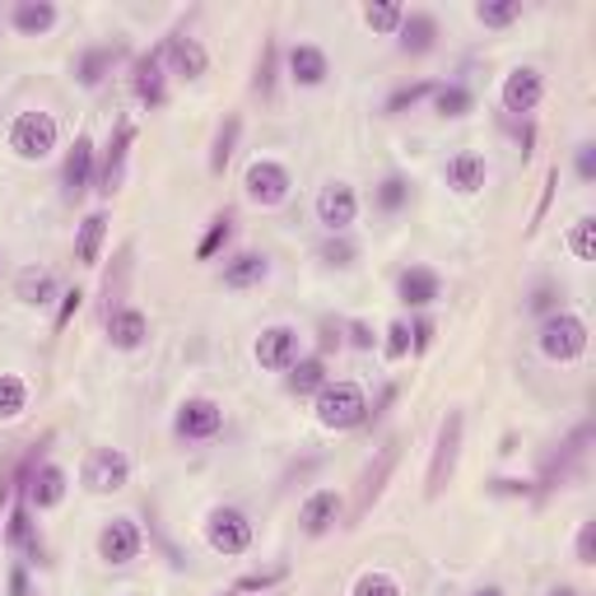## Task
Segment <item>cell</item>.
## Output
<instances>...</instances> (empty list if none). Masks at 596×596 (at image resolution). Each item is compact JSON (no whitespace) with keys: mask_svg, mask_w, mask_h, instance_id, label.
Wrapping results in <instances>:
<instances>
[{"mask_svg":"<svg viewBox=\"0 0 596 596\" xmlns=\"http://www.w3.org/2000/svg\"><path fill=\"white\" fill-rule=\"evenodd\" d=\"M461 433H467V415L457 406L443 415L438 425V438H433V461H429V480H425V499H438L452 484L457 475V457H461Z\"/></svg>","mask_w":596,"mask_h":596,"instance_id":"obj_1","label":"cell"},{"mask_svg":"<svg viewBox=\"0 0 596 596\" xmlns=\"http://www.w3.org/2000/svg\"><path fill=\"white\" fill-rule=\"evenodd\" d=\"M6 140H10V149H14L24 164H42V159H48V154L56 149L61 130H56V117H52V113H42V107H29V113H14Z\"/></svg>","mask_w":596,"mask_h":596,"instance_id":"obj_2","label":"cell"},{"mask_svg":"<svg viewBox=\"0 0 596 596\" xmlns=\"http://www.w3.org/2000/svg\"><path fill=\"white\" fill-rule=\"evenodd\" d=\"M317 419L326 429H336V433L368 425V396H364V387L359 383H326L317 391Z\"/></svg>","mask_w":596,"mask_h":596,"instance_id":"obj_3","label":"cell"},{"mask_svg":"<svg viewBox=\"0 0 596 596\" xmlns=\"http://www.w3.org/2000/svg\"><path fill=\"white\" fill-rule=\"evenodd\" d=\"M583 349H587V322L578 313L545 317V326H541V355L545 359L573 364V359H583Z\"/></svg>","mask_w":596,"mask_h":596,"instance_id":"obj_4","label":"cell"},{"mask_svg":"<svg viewBox=\"0 0 596 596\" xmlns=\"http://www.w3.org/2000/svg\"><path fill=\"white\" fill-rule=\"evenodd\" d=\"M206 541L215 555H224V560H238V555H248L252 550V522L242 508H215V513L206 517Z\"/></svg>","mask_w":596,"mask_h":596,"instance_id":"obj_5","label":"cell"},{"mask_svg":"<svg viewBox=\"0 0 596 596\" xmlns=\"http://www.w3.org/2000/svg\"><path fill=\"white\" fill-rule=\"evenodd\" d=\"M224 429V406L210 401V396H187L172 415V433L182 438V443H210Z\"/></svg>","mask_w":596,"mask_h":596,"instance_id":"obj_6","label":"cell"},{"mask_svg":"<svg viewBox=\"0 0 596 596\" xmlns=\"http://www.w3.org/2000/svg\"><path fill=\"white\" fill-rule=\"evenodd\" d=\"M242 187H248V201H252V206L271 210V206H280L284 196H290L294 178H290V168H284V164L257 159V164H248V172H242Z\"/></svg>","mask_w":596,"mask_h":596,"instance_id":"obj_7","label":"cell"},{"mask_svg":"<svg viewBox=\"0 0 596 596\" xmlns=\"http://www.w3.org/2000/svg\"><path fill=\"white\" fill-rule=\"evenodd\" d=\"M396 461H401V443H396V438H387V443L378 448V457H373V467H368L364 480H359V499H355V513H349V526H359V522L368 517V508L383 499L387 480H391V471H396Z\"/></svg>","mask_w":596,"mask_h":596,"instance_id":"obj_8","label":"cell"},{"mask_svg":"<svg viewBox=\"0 0 596 596\" xmlns=\"http://www.w3.org/2000/svg\"><path fill=\"white\" fill-rule=\"evenodd\" d=\"M98 178V149H94V136L90 130H80L71 154H65V168H61V191H65V201H80L84 191L94 187Z\"/></svg>","mask_w":596,"mask_h":596,"instance_id":"obj_9","label":"cell"},{"mask_svg":"<svg viewBox=\"0 0 596 596\" xmlns=\"http://www.w3.org/2000/svg\"><path fill=\"white\" fill-rule=\"evenodd\" d=\"M130 90H136L145 113H159L168 103V75H164V42L136 56V71H130Z\"/></svg>","mask_w":596,"mask_h":596,"instance_id":"obj_10","label":"cell"},{"mask_svg":"<svg viewBox=\"0 0 596 596\" xmlns=\"http://www.w3.org/2000/svg\"><path fill=\"white\" fill-rule=\"evenodd\" d=\"M130 480V457L122 448H94L84 457V484L90 494H113Z\"/></svg>","mask_w":596,"mask_h":596,"instance_id":"obj_11","label":"cell"},{"mask_svg":"<svg viewBox=\"0 0 596 596\" xmlns=\"http://www.w3.org/2000/svg\"><path fill=\"white\" fill-rule=\"evenodd\" d=\"M130 145H136V122L122 117L117 130H113V140H107V149H103V159H98V178H94V191H98V196H113V191L122 187Z\"/></svg>","mask_w":596,"mask_h":596,"instance_id":"obj_12","label":"cell"},{"mask_svg":"<svg viewBox=\"0 0 596 596\" xmlns=\"http://www.w3.org/2000/svg\"><path fill=\"white\" fill-rule=\"evenodd\" d=\"M355 215H359V196L349 182H326L317 191V224L326 233H345L349 224H355Z\"/></svg>","mask_w":596,"mask_h":596,"instance_id":"obj_13","label":"cell"},{"mask_svg":"<svg viewBox=\"0 0 596 596\" xmlns=\"http://www.w3.org/2000/svg\"><path fill=\"white\" fill-rule=\"evenodd\" d=\"M503 113H513V117H526V113H536L541 98H545V75L536 71V65H517L513 75L503 80Z\"/></svg>","mask_w":596,"mask_h":596,"instance_id":"obj_14","label":"cell"},{"mask_svg":"<svg viewBox=\"0 0 596 596\" xmlns=\"http://www.w3.org/2000/svg\"><path fill=\"white\" fill-rule=\"evenodd\" d=\"M140 545H145L140 526L130 517H113V522H103V532H98V560L122 568V564H130L140 555Z\"/></svg>","mask_w":596,"mask_h":596,"instance_id":"obj_15","label":"cell"},{"mask_svg":"<svg viewBox=\"0 0 596 596\" xmlns=\"http://www.w3.org/2000/svg\"><path fill=\"white\" fill-rule=\"evenodd\" d=\"M257 364L266 373H290L299 364V331L294 326H266L257 336Z\"/></svg>","mask_w":596,"mask_h":596,"instance_id":"obj_16","label":"cell"},{"mask_svg":"<svg viewBox=\"0 0 596 596\" xmlns=\"http://www.w3.org/2000/svg\"><path fill=\"white\" fill-rule=\"evenodd\" d=\"M164 61L172 65V75H178V80H201V75L210 71L206 42H201V38H191V33H172V38H164Z\"/></svg>","mask_w":596,"mask_h":596,"instance_id":"obj_17","label":"cell"},{"mask_svg":"<svg viewBox=\"0 0 596 596\" xmlns=\"http://www.w3.org/2000/svg\"><path fill=\"white\" fill-rule=\"evenodd\" d=\"M284 71H290V80L299 84V90H317V84H326L331 75V61L322 48H313V42H294L290 52H284Z\"/></svg>","mask_w":596,"mask_h":596,"instance_id":"obj_18","label":"cell"},{"mask_svg":"<svg viewBox=\"0 0 596 596\" xmlns=\"http://www.w3.org/2000/svg\"><path fill=\"white\" fill-rule=\"evenodd\" d=\"M341 513H345V503H341V494H336V490H313V494L303 499V508H299L303 536H326L331 526L341 522Z\"/></svg>","mask_w":596,"mask_h":596,"instance_id":"obj_19","label":"cell"},{"mask_svg":"<svg viewBox=\"0 0 596 596\" xmlns=\"http://www.w3.org/2000/svg\"><path fill=\"white\" fill-rule=\"evenodd\" d=\"M443 178H448V187L457 196H475V191H484L490 164H484V154H475V149H457L448 159V168H443Z\"/></svg>","mask_w":596,"mask_h":596,"instance_id":"obj_20","label":"cell"},{"mask_svg":"<svg viewBox=\"0 0 596 596\" xmlns=\"http://www.w3.org/2000/svg\"><path fill=\"white\" fill-rule=\"evenodd\" d=\"M396 48L406 56H425L438 48V19L429 10H406L401 29H396Z\"/></svg>","mask_w":596,"mask_h":596,"instance_id":"obj_21","label":"cell"},{"mask_svg":"<svg viewBox=\"0 0 596 596\" xmlns=\"http://www.w3.org/2000/svg\"><path fill=\"white\" fill-rule=\"evenodd\" d=\"M103 322H107V341H113V349H126V355L149 341V317L140 313V307H130V303L117 307V313L103 317Z\"/></svg>","mask_w":596,"mask_h":596,"instance_id":"obj_22","label":"cell"},{"mask_svg":"<svg viewBox=\"0 0 596 596\" xmlns=\"http://www.w3.org/2000/svg\"><path fill=\"white\" fill-rule=\"evenodd\" d=\"M126 56V48H117V42H98V48H84L80 61H75V80L84 84V90H98V84L113 75V65Z\"/></svg>","mask_w":596,"mask_h":596,"instance_id":"obj_23","label":"cell"},{"mask_svg":"<svg viewBox=\"0 0 596 596\" xmlns=\"http://www.w3.org/2000/svg\"><path fill=\"white\" fill-rule=\"evenodd\" d=\"M396 294H401L406 307H429L443 299V280H438V271L429 266H406L401 280H396Z\"/></svg>","mask_w":596,"mask_h":596,"instance_id":"obj_24","label":"cell"},{"mask_svg":"<svg viewBox=\"0 0 596 596\" xmlns=\"http://www.w3.org/2000/svg\"><path fill=\"white\" fill-rule=\"evenodd\" d=\"M65 475L56 461H42V467L33 471V480H29V508H38V513H52V508H61V499H65Z\"/></svg>","mask_w":596,"mask_h":596,"instance_id":"obj_25","label":"cell"},{"mask_svg":"<svg viewBox=\"0 0 596 596\" xmlns=\"http://www.w3.org/2000/svg\"><path fill=\"white\" fill-rule=\"evenodd\" d=\"M14 299H19V303H29V307H42V303L61 299V280H56V271H48V266H24V271L14 275Z\"/></svg>","mask_w":596,"mask_h":596,"instance_id":"obj_26","label":"cell"},{"mask_svg":"<svg viewBox=\"0 0 596 596\" xmlns=\"http://www.w3.org/2000/svg\"><path fill=\"white\" fill-rule=\"evenodd\" d=\"M6 545L10 550H29L33 560H42V541L33 532V508H29V494H14V508L6 517Z\"/></svg>","mask_w":596,"mask_h":596,"instance_id":"obj_27","label":"cell"},{"mask_svg":"<svg viewBox=\"0 0 596 596\" xmlns=\"http://www.w3.org/2000/svg\"><path fill=\"white\" fill-rule=\"evenodd\" d=\"M56 6L52 0H19V6L10 10V24L24 33V38H42V33H52L56 29Z\"/></svg>","mask_w":596,"mask_h":596,"instance_id":"obj_28","label":"cell"},{"mask_svg":"<svg viewBox=\"0 0 596 596\" xmlns=\"http://www.w3.org/2000/svg\"><path fill=\"white\" fill-rule=\"evenodd\" d=\"M266 275H271V261L261 252H238L224 261V290H252Z\"/></svg>","mask_w":596,"mask_h":596,"instance_id":"obj_29","label":"cell"},{"mask_svg":"<svg viewBox=\"0 0 596 596\" xmlns=\"http://www.w3.org/2000/svg\"><path fill=\"white\" fill-rule=\"evenodd\" d=\"M103 242H107V215L103 210L84 215L80 219V233H75V261H80V266H98Z\"/></svg>","mask_w":596,"mask_h":596,"instance_id":"obj_30","label":"cell"},{"mask_svg":"<svg viewBox=\"0 0 596 596\" xmlns=\"http://www.w3.org/2000/svg\"><path fill=\"white\" fill-rule=\"evenodd\" d=\"M126 280H130V242L117 248L113 271L103 275V317H113L117 307H126Z\"/></svg>","mask_w":596,"mask_h":596,"instance_id":"obj_31","label":"cell"},{"mask_svg":"<svg viewBox=\"0 0 596 596\" xmlns=\"http://www.w3.org/2000/svg\"><path fill=\"white\" fill-rule=\"evenodd\" d=\"M326 383H331V378H326V359H322V355H307V359H299V364L290 368V391H294V396H317Z\"/></svg>","mask_w":596,"mask_h":596,"instance_id":"obj_32","label":"cell"},{"mask_svg":"<svg viewBox=\"0 0 596 596\" xmlns=\"http://www.w3.org/2000/svg\"><path fill=\"white\" fill-rule=\"evenodd\" d=\"M238 136H242V117H238V113H229L224 122H219V130H215V149H210V172H215V178L229 168L233 149H238Z\"/></svg>","mask_w":596,"mask_h":596,"instance_id":"obj_33","label":"cell"},{"mask_svg":"<svg viewBox=\"0 0 596 596\" xmlns=\"http://www.w3.org/2000/svg\"><path fill=\"white\" fill-rule=\"evenodd\" d=\"M275 84H280V42L266 38V48H261V61H257V75H252V90L275 103Z\"/></svg>","mask_w":596,"mask_h":596,"instance_id":"obj_34","label":"cell"},{"mask_svg":"<svg viewBox=\"0 0 596 596\" xmlns=\"http://www.w3.org/2000/svg\"><path fill=\"white\" fill-rule=\"evenodd\" d=\"M471 107H475V98H471L467 84H438V90H433V113L438 117L457 122V117H467Z\"/></svg>","mask_w":596,"mask_h":596,"instance_id":"obj_35","label":"cell"},{"mask_svg":"<svg viewBox=\"0 0 596 596\" xmlns=\"http://www.w3.org/2000/svg\"><path fill=\"white\" fill-rule=\"evenodd\" d=\"M229 238H233V215L224 210V215H215L210 219V229H206V238L196 242V261H215L219 252L229 248Z\"/></svg>","mask_w":596,"mask_h":596,"instance_id":"obj_36","label":"cell"},{"mask_svg":"<svg viewBox=\"0 0 596 596\" xmlns=\"http://www.w3.org/2000/svg\"><path fill=\"white\" fill-rule=\"evenodd\" d=\"M29 410V383L19 373H0V419H19Z\"/></svg>","mask_w":596,"mask_h":596,"instance_id":"obj_37","label":"cell"},{"mask_svg":"<svg viewBox=\"0 0 596 596\" xmlns=\"http://www.w3.org/2000/svg\"><path fill=\"white\" fill-rule=\"evenodd\" d=\"M373 201H378L383 215H396L410 206V178H401V172H387V178L378 182V191H373Z\"/></svg>","mask_w":596,"mask_h":596,"instance_id":"obj_38","label":"cell"},{"mask_svg":"<svg viewBox=\"0 0 596 596\" xmlns=\"http://www.w3.org/2000/svg\"><path fill=\"white\" fill-rule=\"evenodd\" d=\"M475 19L484 29H508V24H517L522 19V0H480Z\"/></svg>","mask_w":596,"mask_h":596,"instance_id":"obj_39","label":"cell"},{"mask_svg":"<svg viewBox=\"0 0 596 596\" xmlns=\"http://www.w3.org/2000/svg\"><path fill=\"white\" fill-rule=\"evenodd\" d=\"M401 19H406L401 0H378V6L364 10V24H368L373 33H396V29H401Z\"/></svg>","mask_w":596,"mask_h":596,"instance_id":"obj_40","label":"cell"},{"mask_svg":"<svg viewBox=\"0 0 596 596\" xmlns=\"http://www.w3.org/2000/svg\"><path fill=\"white\" fill-rule=\"evenodd\" d=\"M438 90V84L433 80H415V84H401V90H396L391 98H387V117H401L406 113V107H415L419 98H429Z\"/></svg>","mask_w":596,"mask_h":596,"instance_id":"obj_41","label":"cell"},{"mask_svg":"<svg viewBox=\"0 0 596 596\" xmlns=\"http://www.w3.org/2000/svg\"><path fill=\"white\" fill-rule=\"evenodd\" d=\"M568 252L578 257V261H592L596 257V219L592 215H583L578 224L568 229Z\"/></svg>","mask_w":596,"mask_h":596,"instance_id":"obj_42","label":"cell"},{"mask_svg":"<svg viewBox=\"0 0 596 596\" xmlns=\"http://www.w3.org/2000/svg\"><path fill=\"white\" fill-rule=\"evenodd\" d=\"M349 596H401V583H396L391 573L373 568V573H364V578L355 583V592H349Z\"/></svg>","mask_w":596,"mask_h":596,"instance_id":"obj_43","label":"cell"},{"mask_svg":"<svg viewBox=\"0 0 596 596\" xmlns=\"http://www.w3.org/2000/svg\"><path fill=\"white\" fill-rule=\"evenodd\" d=\"M560 299H564V294H560V284L541 280L536 290H532V299H526V307H532L536 317H555V313H560Z\"/></svg>","mask_w":596,"mask_h":596,"instance_id":"obj_44","label":"cell"},{"mask_svg":"<svg viewBox=\"0 0 596 596\" xmlns=\"http://www.w3.org/2000/svg\"><path fill=\"white\" fill-rule=\"evenodd\" d=\"M284 578H290V568H271V573H248V578H238V587L233 592H271L275 583H284Z\"/></svg>","mask_w":596,"mask_h":596,"instance_id":"obj_45","label":"cell"},{"mask_svg":"<svg viewBox=\"0 0 596 596\" xmlns=\"http://www.w3.org/2000/svg\"><path fill=\"white\" fill-rule=\"evenodd\" d=\"M406 355H410V322L396 317L387 326V359H406Z\"/></svg>","mask_w":596,"mask_h":596,"instance_id":"obj_46","label":"cell"},{"mask_svg":"<svg viewBox=\"0 0 596 596\" xmlns=\"http://www.w3.org/2000/svg\"><path fill=\"white\" fill-rule=\"evenodd\" d=\"M555 187H560V168H550L545 172V187H541V201H536V215H532V233L541 229V219H545V210L555 206Z\"/></svg>","mask_w":596,"mask_h":596,"instance_id":"obj_47","label":"cell"},{"mask_svg":"<svg viewBox=\"0 0 596 596\" xmlns=\"http://www.w3.org/2000/svg\"><path fill=\"white\" fill-rule=\"evenodd\" d=\"M490 494H503V499H532V480L499 475V480H490Z\"/></svg>","mask_w":596,"mask_h":596,"instance_id":"obj_48","label":"cell"},{"mask_svg":"<svg viewBox=\"0 0 596 596\" xmlns=\"http://www.w3.org/2000/svg\"><path fill=\"white\" fill-rule=\"evenodd\" d=\"M80 307H84V290H65V294H61V307H56V331L71 326Z\"/></svg>","mask_w":596,"mask_h":596,"instance_id":"obj_49","label":"cell"},{"mask_svg":"<svg viewBox=\"0 0 596 596\" xmlns=\"http://www.w3.org/2000/svg\"><path fill=\"white\" fill-rule=\"evenodd\" d=\"M322 261H326V266H336V271H345V266H355V248H349V242H326Z\"/></svg>","mask_w":596,"mask_h":596,"instance_id":"obj_50","label":"cell"},{"mask_svg":"<svg viewBox=\"0 0 596 596\" xmlns=\"http://www.w3.org/2000/svg\"><path fill=\"white\" fill-rule=\"evenodd\" d=\"M578 564L583 568L596 564V522H583V532H578Z\"/></svg>","mask_w":596,"mask_h":596,"instance_id":"obj_51","label":"cell"},{"mask_svg":"<svg viewBox=\"0 0 596 596\" xmlns=\"http://www.w3.org/2000/svg\"><path fill=\"white\" fill-rule=\"evenodd\" d=\"M433 331H438V326H433L429 317H419V322L410 326V349H415V355H425V349L433 345Z\"/></svg>","mask_w":596,"mask_h":596,"instance_id":"obj_52","label":"cell"},{"mask_svg":"<svg viewBox=\"0 0 596 596\" xmlns=\"http://www.w3.org/2000/svg\"><path fill=\"white\" fill-rule=\"evenodd\" d=\"M578 178L583 182H596V145L592 140L578 145Z\"/></svg>","mask_w":596,"mask_h":596,"instance_id":"obj_53","label":"cell"},{"mask_svg":"<svg viewBox=\"0 0 596 596\" xmlns=\"http://www.w3.org/2000/svg\"><path fill=\"white\" fill-rule=\"evenodd\" d=\"M345 331H349V345H355V349H373V345H378V336L368 331V322H349Z\"/></svg>","mask_w":596,"mask_h":596,"instance_id":"obj_54","label":"cell"},{"mask_svg":"<svg viewBox=\"0 0 596 596\" xmlns=\"http://www.w3.org/2000/svg\"><path fill=\"white\" fill-rule=\"evenodd\" d=\"M6 596H29V568H24V564H10V583H6Z\"/></svg>","mask_w":596,"mask_h":596,"instance_id":"obj_55","label":"cell"},{"mask_svg":"<svg viewBox=\"0 0 596 596\" xmlns=\"http://www.w3.org/2000/svg\"><path fill=\"white\" fill-rule=\"evenodd\" d=\"M391 401H396V383H387V387H383V396H378V401L368 406V419H383V410H387Z\"/></svg>","mask_w":596,"mask_h":596,"instance_id":"obj_56","label":"cell"},{"mask_svg":"<svg viewBox=\"0 0 596 596\" xmlns=\"http://www.w3.org/2000/svg\"><path fill=\"white\" fill-rule=\"evenodd\" d=\"M517 145H522V159H526V154H532V145H536V126H532V122L517 126Z\"/></svg>","mask_w":596,"mask_h":596,"instance_id":"obj_57","label":"cell"},{"mask_svg":"<svg viewBox=\"0 0 596 596\" xmlns=\"http://www.w3.org/2000/svg\"><path fill=\"white\" fill-rule=\"evenodd\" d=\"M322 349H341V331H336V326H326V336H322Z\"/></svg>","mask_w":596,"mask_h":596,"instance_id":"obj_58","label":"cell"},{"mask_svg":"<svg viewBox=\"0 0 596 596\" xmlns=\"http://www.w3.org/2000/svg\"><path fill=\"white\" fill-rule=\"evenodd\" d=\"M471 596H503V587H499V583H484V587H475Z\"/></svg>","mask_w":596,"mask_h":596,"instance_id":"obj_59","label":"cell"},{"mask_svg":"<svg viewBox=\"0 0 596 596\" xmlns=\"http://www.w3.org/2000/svg\"><path fill=\"white\" fill-rule=\"evenodd\" d=\"M550 596H583V592H578V587H568V583H560V587L550 592Z\"/></svg>","mask_w":596,"mask_h":596,"instance_id":"obj_60","label":"cell"},{"mask_svg":"<svg viewBox=\"0 0 596 596\" xmlns=\"http://www.w3.org/2000/svg\"><path fill=\"white\" fill-rule=\"evenodd\" d=\"M219 596H238V592H219Z\"/></svg>","mask_w":596,"mask_h":596,"instance_id":"obj_61","label":"cell"},{"mask_svg":"<svg viewBox=\"0 0 596 596\" xmlns=\"http://www.w3.org/2000/svg\"><path fill=\"white\" fill-rule=\"evenodd\" d=\"M275 596H280V592H275Z\"/></svg>","mask_w":596,"mask_h":596,"instance_id":"obj_62","label":"cell"}]
</instances>
